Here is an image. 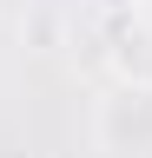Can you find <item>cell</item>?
<instances>
[{
	"instance_id": "6da1fadb",
	"label": "cell",
	"mask_w": 152,
	"mask_h": 158,
	"mask_svg": "<svg viewBox=\"0 0 152 158\" xmlns=\"http://www.w3.org/2000/svg\"><path fill=\"white\" fill-rule=\"evenodd\" d=\"M86 7H93V13H112V20H132L139 0H86Z\"/></svg>"
}]
</instances>
